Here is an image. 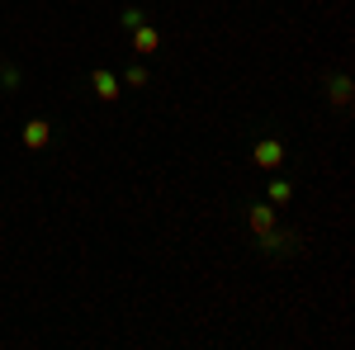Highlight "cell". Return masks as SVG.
Instances as JSON below:
<instances>
[{
	"instance_id": "6da1fadb",
	"label": "cell",
	"mask_w": 355,
	"mask_h": 350,
	"mask_svg": "<svg viewBox=\"0 0 355 350\" xmlns=\"http://www.w3.org/2000/svg\"><path fill=\"white\" fill-rule=\"evenodd\" d=\"M251 161L261 166V170H275V166H284V142H275V137H266V142H256Z\"/></svg>"
},
{
	"instance_id": "7a4b0ae2",
	"label": "cell",
	"mask_w": 355,
	"mask_h": 350,
	"mask_svg": "<svg viewBox=\"0 0 355 350\" xmlns=\"http://www.w3.org/2000/svg\"><path fill=\"white\" fill-rule=\"evenodd\" d=\"M48 137H53V123H48V119H28V123H24V147H28V152L48 147Z\"/></svg>"
},
{
	"instance_id": "3957f363",
	"label": "cell",
	"mask_w": 355,
	"mask_h": 350,
	"mask_svg": "<svg viewBox=\"0 0 355 350\" xmlns=\"http://www.w3.org/2000/svg\"><path fill=\"white\" fill-rule=\"evenodd\" d=\"M246 222H251L256 237L270 232V227H275V204H251V209H246Z\"/></svg>"
},
{
	"instance_id": "277c9868",
	"label": "cell",
	"mask_w": 355,
	"mask_h": 350,
	"mask_svg": "<svg viewBox=\"0 0 355 350\" xmlns=\"http://www.w3.org/2000/svg\"><path fill=\"white\" fill-rule=\"evenodd\" d=\"M128 33H133V53H157V48H162V33L152 24H137V28H128Z\"/></svg>"
},
{
	"instance_id": "5b68a950",
	"label": "cell",
	"mask_w": 355,
	"mask_h": 350,
	"mask_svg": "<svg viewBox=\"0 0 355 350\" xmlns=\"http://www.w3.org/2000/svg\"><path fill=\"white\" fill-rule=\"evenodd\" d=\"M90 85H95V95H100V100H119V81H114L110 71H95Z\"/></svg>"
},
{
	"instance_id": "8992f818",
	"label": "cell",
	"mask_w": 355,
	"mask_h": 350,
	"mask_svg": "<svg viewBox=\"0 0 355 350\" xmlns=\"http://www.w3.org/2000/svg\"><path fill=\"white\" fill-rule=\"evenodd\" d=\"M261 246H266V251H275V256H279V251H289V246H294V232H261Z\"/></svg>"
},
{
	"instance_id": "52a82bcc",
	"label": "cell",
	"mask_w": 355,
	"mask_h": 350,
	"mask_svg": "<svg viewBox=\"0 0 355 350\" xmlns=\"http://www.w3.org/2000/svg\"><path fill=\"white\" fill-rule=\"evenodd\" d=\"M331 100H336V105H351V81H346V76L331 81Z\"/></svg>"
},
{
	"instance_id": "ba28073f",
	"label": "cell",
	"mask_w": 355,
	"mask_h": 350,
	"mask_svg": "<svg viewBox=\"0 0 355 350\" xmlns=\"http://www.w3.org/2000/svg\"><path fill=\"white\" fill-rule=\"evenodd\" d=\"M289 194H294L289 180H275V185H270V204H289Z\"/></svg>"
},
{
	"instance_id": "9c48e42d",
	"label": "cell",
	"mask_w": 355,
	"mask_h": 350,
	"mask_svg": "<svg viewBox=\"0 0 355 350\" xmlns=\"http://www.w3.org/2000/svg\"><path fill=\"white\" fill-rule=\"evenodd\" d=\"M123 85L142 90V85H147V71H142V67H128V71H123Z\"/></svg>"
},
{
	"instance_id": "30bf717a",
	"label": "cell",
	"mask_w": 355,
	"mask_h": 350,
	"mask_svg": "<svg viewBox=\"0 0 355 350\" xmlns=\"http://www.w3.org/2000/svg\"><path fill=\"white\" fill-rule=\"evenodd\" d=\"M0 85L15 90V85H19V67H5V71H0Z\"/></svg>"
},
{
	"instance_id": "8fae6325",
	"label": "cell",
	"mask_w": 355,
	"mask_h": 350,
	"mask_svg": "<svg viewBox=\"0 0 355 350\" xmlns=\"http://www.w3.org/2000/svg\"><path fill=\"white\" fill-rule=\"evenodd\" d=\"M142 24V10H123V28H137Z\"/></svg>"
}]
</instances>
